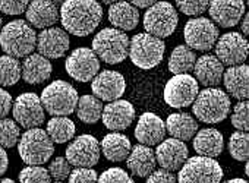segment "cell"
<instances>
[{
  "label": "cell",
  "instance_id": "2",
  "mask_svg": "<svg viewBox=\"0 0 249 183\" xmlns=\"http://www.w3.org/2000/svg\"><path fill=\"white\" fill-rule=\"evenodd\" d=\"M0 46L8 56L27 57L37 47V33L25 21H11L0 31Z\"/></svg>",
  "mask_w": 249,
  "mask_h": 183
},
{
  "label": "cell",
  "instance_id": "24",
  "mask_svg": "<svg viewBox=\"0 0 249 183\" xmlns=\"http://www.w3.org/2000/svg\"><path fill=\"white\" fill-rule=\"evenodd\" d=\"M223 84L230 97L243 101L249 98V66L236 65L224 71Z\"/></svg>",
  "mask_w": 249,
  "mask_h": 183
},
{
  "label": "cell",
  "instance_id": "40",
  "mask_svg": "<svg viewBox=\"0 0 249 183\" xmlns=\"http://www.w3.org/2000/svg\"><path fill=\"white\" fill-rule=\"evenodd\" d=\"M71 171V163L66 160V157H56L49 165V173L56 182H63L69 179Z\"/></svg>",
  "mask_w": 249,
  "mask_h": 183
},
{
  "label": "cell",
  "instance_id": "34",
  "mask_svg": "<svg viewBox=\"0 0 249 183\" xmlns=\"http://www.w3.org/2000/svg\"><path fill=\"white\" fill-rule=\"evenodd\" d=\"M22 78V65L17 57L2 56L0 57V85L12 87Z\"/></svg>",
  "mask_w": 249,
  "mask_h": 183
},
{
  "label": "cell",
  "instance_id": "11",
  "mask_svg": "<svg viewBox=\"0 0 249 183\" xmlns=\"http://www.w3.org/2000/svg\"><path fill=\"white\" fill-rule=\"evenodd\" d=\"M199 92L198 81L189 73L175 75L164 87V101L173 109H183L194 104Z\"/></svg>",
  "mask_w": 249,
  "mask_h": 183
},
{
  "label": "cell",
  "instance_id": "33",
  "mask_svg": "<svg viewBox=\"0 0 249 183\" xmlns=\"http://www.w3.org/2000/svg\"><path fill=\"white\" fill-rule=\"evenodd\" d=\"M49 136L56 144H66L75 136V123L66 116H54L47 123Z\"/></svg>",
  "mask_w": 249,
  "mask_h": 183
},
{
  "label": "cell",
  "instance_id": "17",
  "mask_svg": "<svg viewBox=\"0 0 249 183\" xmlns=\"http://www.w3.org/2000/svg\"><path fill=\"white\" fill-rule=\"evenodd\" d=\"M156 158L157 164H160L161 168L169 171H178L189 158V149L186 144L180 139H164L159 144L156 149Z\"/></svg>",
  "mask_w": 249,
  "mask_h": 183
},
{
  "label": "cell",
  "instance_id": "36",
  "mask_svg": "<svg viewBox=\"0 0 249 183\" xmlns=\"http://www.w3.org/2000/svg\"><path fill=\"white\" fill-rule=\"evenodd\" d=\"M19 142V126L15 120L0 119V146L12 148Z\"/></svg>",
  "mask_w": 249,
  "mask_h": 183
},
{
  "label": "cell",
  "instance_id": "1",
  "mask_svg": "<svg viewBox=\"0 0 249 183\" xmlns=\"http://www.w3.org/2000/svg\"><path fill=\"white\" fill-rule=\"evenodd\" d=\"M103 19V8L97 0H66L60 6V22L66 33L76 37L92 34Z\"/></svg>",
  "mask_w": 249,
  "mask_h": 183
},
{
  "label": "cell",
  "instance_id": "52",
  "mask_svg": "<svg viewBox=\"0 0 249 183\" xmlns=\"http://www.w3.org/2000/svg\"><path fill=\"white\" fill-rule=\"evenodd\" d=\"M245 174H246L248 179H249V160L246 161V165H245Z\"/></svg>",
  "mask_w": 249,
  "mask_h": 183
},
{
  "label": "cell",
  "instance_id": "55",
  "mask_svg": "<svg viewBox=\"0 0 249 183\" xmlns=\"http://www.w3.org/2000/svg\"><path fill=\"white\" fill-rule=\"evenodd\" d=\"M243 2H245V3H246L248 6H249V0H243Z\"/></svg>",
  "mask_w": 249,
  "mask_h": 183
},
{
  "label": "cell",
  "instance_id": "31",
  "mask_svg": "<svg viewBox=\"0 0 249 183\" xmlns=\"http://www.w3.org/2000/svg\"><path fill=\"white\" fill-rule=\"evenodd\" d=\"M196 59H198V56L195 55V52L191 47H188L186 44L185 46L180 44V46L175 47L173 52L170 53L167 68L175 75L189 73L191 71H194Z\"/></svg>",
  "mask_w": 249,
  "mask_h": 183
},
{
  "label": "cell",
  "instance_id": "43",
  "mask_svg": "<svg viewBox=\"0 0 249 183\" xmlns=\"http://www.w3.org/2000/svg\"><path fill=\"white\" fill-rule=\"evenodd\" d=\"M28 5L30 0H0V11L6 15H21Z\"/></svg>",
  "mask_w": 249,
  "mask_h": 183
},
{
  "label": "cell",
  "instance_id": "51",
  "mask_svg": "<svg viewBox=\"0 0 249 183\" xmlns=\"http://www.w3.org/2000/svg\"><path fill=\"white\" fill-rule=\"evenodd\" d=\"M52 2H53V3H56L57 6H62V5L66 2V0H52Z\"/></svg>",
  "mask_w": 249,
  "mask_h": 183
},
{
  "label": "cell",
  "instance_id": "48",
  "mask_svg": "<svg viewBox=\"0 0 249 183\" xmlns=\"http://www.w3.org/2000/svg\"><path fill=\"white\" fill-rule=\"evenodd\" d=\"M240 28H242V33H243L246 37H249V12L243 17L242 24H240Z\"/></svg>",
  "mask_w": 249,
  "mask_h": 183
},
{
  "label": "cell",
  "instance_id": "49",
  "mask_svg": "<svg viewBox=\"0 0 249 183\" xmlns=\"http://www.w3.org/2000/svg\"><path fill=\"white\" fill-rule=\"evenodd\" d=\"M226 183H249V182L245 179H231V180H227Z\"/></svg>",
  "mask_w": 249,
  "mask_h": 183
},
{
  "label": "cell",
  "instance_id": "47",
  "mask_svg": "<svg viewBox=\"0 0 249 183\" xmlns=\"http://www.w3.org/2000/svg\"><path fill=\"white\" fill-rule=\"evenodd\" d=\"M131 5H134L138 9H148L150 6H153L154 3H157L159 0H126Z\"/></svg>",
  "mask_w": 249,
  "mask_h": 183
},
{
  "label": "cell",
  "instance_id": "44",
  "mask_svg": "<svg viewBox=\"0 0 249 183\" xmlns=\"http://www.w3.org/2000/svg\"><path fill=\"white\" fill-rule=\"evenodd\" d=\"M147 183H178V177L173 174V171L160 168V170H154L147 177Z\"/></svg>",
  "mask_w": 249,
  "mask_h": 183
},
{
  "label": "cell",
  "instance_id": "41",
  "mask_svg": "<svg viewBox=\"0 0 249 183\" xmlns=\"http://www.w3.org/2000/svg\"><path fill=\"white\" fill-rule=\"evenodd\" d=\"M98 183H135L134 179L120 167H111L101 173Z\"/></svg>",
  "mask_w": 249,
  "mask_h": 183
},
{
  "label": "cell",
  "instance_id": "26",
  "mask_svg": "<svg viewBox=\"0 0 249 183\" xmlns=\"http://www.w3.org/2000/svg\"><path fill=\"white\" fill-rule=\"evenodd\" d=\"M108 21L111 22L113 28L120 31H132L140 22V11L126 0H119L110 5Z\"/></svg>",
  "mask_w": 249,
  "mask_h": 183
},
{
  "label": "cell",
  "instance_id": "15",
  "mask_svg": "<svg viewBox=\"0 0 249 183\" xmlns=\"http://www.w3.org/2000/svg\"><path fill=\"white\" fill-rule=\"evenodd\" d=\"M101 154V146L92 135H79L66 148V160L75 167H94Z\"/></svg>",
  "mask_w": 249,
  "mask_h": 183
},
{
  "label": "cell",
  "instance_id": "29",
  "mask_svg": "<svg viewBox=\"0 0 249 183\" xmlns=\"http://www.w3.org/2000/svg\"><path fill=\"white\" fill-rule=\"evenodd\" d=\"M100 146H101V152L104 154V157L113 163L124 161L132 149L129 138L123 133H119V132H111V133L106 135L101 139Z\"/></svg>",
  "mask_w": 249,
  "mask_h": 183
},
{
  "label": "cell",
  "instance_id": "12",
  "mask_svg": "<svg viewBox=\"0 0 249 183\" xmlns=\"http://www.w3.org/2000/svg\"><path fill=\"white\" fill-rule=\"evenodd\" d=\"M65 69L72 79L78 82H89L100 71V59L92 49L79 47L68 56Z\"/></svg>",
  "mask_w": 249,
  "mask_h": 183
},
{
  "label": "cell",
  "instance_id": "30",
  "mask_svg": "<svg viewBox=\"0 0 249 183\" xmlns=\"http://www.w3.org/2000/svg\"><path fill=\"white\" fill-rule=\"evenodd\" d=\"M198 122L189 113H172L166 120V130L172 138L189 141L198 132Z\"/></svg>",
  "mask_w": 249,
  "mask_h": 183
},
{
  "label": "cell",
  "instance_id": "23",
  "mask_svg": "<svg viewBox=\"0 0 249 183\" xmlns=\"http://www.w3.org/2000/svg\"><path fill=\"white\" fill-rule=\"evenodd\" d=\"M196 81L205 88L217 87L223 82L224 65L213 55L199 56L194 66Z\"/></svg>",
  "mask_w": 249,
  "mask_h": 183
},
{
  "label": "cell",
  "instance_id": "5",
  "mask_svg": "<svg viewBox=\"0 0 249 183\" xmlns=\"http://www.w3.org/2000/svg\"><path fill=\"white\" fill-rule=\"evenodd\" d=\"M166 52V44L161 38L148 33L135 34L129 44V59L132 63L144 71L153 69L161 63Z\"/></svg>",
  "mask_w": 249,
  "mask_h": 183
},
{
  "label": "cell",
  "instance_id": "32",
  "mask_svg": "<svg viewBox=\"0 0 249 183\" xmlns=\"http://www.w3.org/2000/svg\"><path fill=\"white\" fill-rule=\"evenodd\" d=\"M103 104L101 100L97 98L95 95H82L78 100V106H76V114L78 119L87 125H94L101 119L103 114Z\"/></svg>",
  "mask_w": 249,
  "mask_h": 183
},
{
  "label": "cell",
  "instance_id": "21",
  "mask_svg": "<svg viewBox=\"0 0 249 183\" xmlns=\"http://www.w3.org/2000/svg\"><path fill=\"white\" fill-rule=\"evenodd\" d=\"M166 132V123L161 120V117L148 111L140 116L135 128V138L140 144L153 146L164 141Z\"/></svg>",
  "mask_w": 249,
  "mask_h": 183
},
{
  "label": "cell",
  "instance_id": "35",
  "mask_svg": "<svg viewBox=\"0 0 249 183\" xmlns=\"http://www.w3.org/2000/svg\"><path fill=\"white\" fill-rule=\"evenodd\" d=\"M229 154L236 161H248L249 160V133L243 130H237L230 135L227 144Z\"/></svg>",
  "mask_w": 249,
  "mask_h": 183
},
{
  "label": "cell",
  "instance_id": "13",
  "mask_svg": "<svg viewBox=\"0 0 249 183\" xmlns=\"http://www.w3.org/2000/svg\"><path fill=\"white\" fill-rule=\"evenodd\" d=\"M215 57L224 66L242 65L249 56V43L239 33H226L215 43Z\"/></svg>",
  "mask_w": 249,
  "mask_h": 183
},
{
  "label": "cell",
  "instance_id": "4",
  "mask_svg": "<svg viewBox=\"0 0 249 183\" xmlns=\"http://www.w3.org/2000/svg\"><path fill=\"white\" fill-rule=\"evenodd\" d=\"M129 44L131 40L124 31L117 28H103L92 40V50L104 63L117 65L129 57Z\"/></svg>",
  "mask_w": 249,
  "mask_h": 183
},
{
  "label": "cell",
  "instance_id": "50",
  "mask_svg": "<svg viewBox=\"0 0 249 183\" xmlns=\"http://www.w3.org/2000/svg\"><path fill=\"white\" fill-rule=\"evenodd\" d=\"M100 2L104 3V5H113V3L119 2V0H100Z\"/></svg>",
  "mask_w": 249,
  "mask_h": 183
},
{
  "label": "cell",
  "instance_id": "3",
  "mask_svg": "<svg viewBox=\"0 0 249 183\" xmlns=\"http://www.w3.org/2000/svg\"><path fill=\"white\" fill-rule=\"evenodd\" d=\"M192 111L204 123H220L230 113V97L220 88H205L198 92L192 104Z\"/></svg>",
  "mask_w": 249,
  "mask_h": 183
},
{
  "label": "cell",
  "instance_id": "56",
  "mask_svg": "<svg viewBox=\"0 0 249 183\" xmlns=\"http://www.w3.org/2000/svg\"><path fill=\"white\" fill-rule=\"evenodd\" d=\"M54 183H65V182H54Z\"/></svg>",
  "mask_w": 249,
  "mask_h": 183
},
{
  "label": "cell",
  "instance_id": "45",
  "mask_svg": "<svg viewBox=\"0 0 249 183\" xmlns=\"http://www.w3.org/2000/svg\"><path fill=\"white\" fill-rule=\"evenodd\" d=\"M12 107H14L12 95L6 90L0 88V119H5L12 110Z\"/></svg>",
  "mask_w": 249,
  "mask_h": 183
},
{
  "label": "cell",
  "instance_id": "14",
  "mask_svg": "<svg viewBox=\"0 0 249 183\" xmlns=\"http://www.w3.org/2000/svg\"><path fill=\"white\" fill-rule=\"evenodd\" d=\"M12 113L15 122H18L22 128H38L43 125L46 119V110L43 107L41 98L34 92H25L18 95L14 103Z\"/></svg>",
  "mask_w": 249,
  "mask_h": 183
},
{
  "label": "cell",
  "instance_id": "8",
  "mask_svg": "<svg viewBox=\"0 0 249 183\" xmlns=\"http://www.w3.org/2000/svg\"><path fill=\"white\" fill-rule=\"evenodd\" d=\"M223 168L214 158L196 155L188 158L178 174V183H220Z\"/></svg>",
  "mask_w": 249,
  "mask_h": 183
},
{
  "label": "cell",
  "instance_id": "46",
  "mask_svg": "<svg viewBox=\"0 0 249 183\" xmlns=\"http://www.w3.org/2000/svg\"><path fill=\"white\" fill-rule=\"evenodd\" d=\"M8 167H9V157H8V152L5 151V148L0 146V176L6 173Z\"/></svg>",
  "mask_w": 249,
  "mask_h": 183
},
{
  "label": "cell",
  "instance_id": "20",
  "mask_svg": "<svg viewBox=\"0 0 249 183\" xmlns=\"http://www.w3.org/2000/svg\"><path fill=\"white\" fill-rule=\"evenodd\" d=\"M208 14L214 24L221 28H230L240 22L245 14L243 0H211Z\"/></svg>",
  "mask_w": 249,
  "mask_h": 183
},
{
  "label": "cell",
  "instance_id": "16",
  "mask_svg": "<svg viewBox=\"0 0 249 183\" xmlns=\"http://www.w3.org/2000/svg\"><path fill=\"white\" fill-rule=\"evenodd\" d=\"M91 90L97 98L101 101L119 100L126 90V81L120 72L116 71H101L91 82Z\"/></svg>",
  "mask_w": 249,
  "mask_h": 183
},
{
  "label": "cell",
  "instance_id": "18",
  "mask_svg": "<svg viewBox=\"0 0 249 183\" xmlns=\"http://www.w3.org/2000/svg\"><path fill=\"white\" fill-rule=\"evenodd\" d=\"M101 120L104 126L113 132L126 130L135 120V109L126 100L119 98V100L110 101L103 109Z\"/></svg>",
  "mask_w": 249,
  "mask_h": 183
},
{
  "label": "cell",
  "instance_id": "10",
  "mask_svg": "<svg viewBox=\"0 0 249 183\" xmlns=\"http://www.w3.org/2000/svg\"><path fill=\"white\" fill-rule=\"evenodd\" d=\"M218 28L217 25L204 17H198L189 19L183 30L185 43L192 50L208 52L211 50L218 40Z\"/></svg>",
  "mask_w": 249,
  "mask_h": 183
},
{
  "label": "cell",
  "instance_id": "37",
  "mask_svg": "<svg viewBox=\"0 0 249 183\" xmlns=\"http://www.w3.org/2000/svg\"><path fill=\"white\" fill-rule=\"evenodd\" d=\"M19 183H52V176L43 165H27L19 173Z\"/></svg>",
  "mask_w": 249,
  "mask_h": 183
},
{
  "label": "cell",
  "instance_id": "42",
  "mask_svg": "<svg viewBox=\"0 0 249 183\" xmlns=\"http://www.w3.org/2000/svg\"><path fill=\"white\" fill-rule=\"evenodd\" d=\"M69 183H98V174L88 167H76L69 174Z\"/></svg>",
  "mask_w": 249,
  "mask_h": 183
},
{
  "label": "cell",
  "instance_id": "39",
  "mask_svg": "<svg viewBox=\"0 0 249 183\" xmlns=\"http://www.w3.org/2000/svg\"><path fill=\"white\" fill-rule=\"evenodd\" d=\"M210 2L211 0H176V6L185 15L198 17L208 9Z\"/></svg>",
  "mask_w": 249,
  "mask_h": 183
},
{
  "label": "cell",
  "instance_id": "54",
  "mask_svg": "<svg viewBox=\"0 0 249 183\" xmlns=\"http://www.w3.org/2000/svg\"><path fill=\"white\" fill-rule=\"evenodd\" d=\"M2 25H3V19H2V15H0V30H2V28H3Z\"/></svg>",
  "mask_w": 249,
  "mask_h": 183
},
{
  "label": "cell",
  "instance_id": "27",
  "mask_svg": "<svg viewBox=\"0 0 249 183\" xmlns=\"http://www.w3.org/2000/svg\"><path fill=\"white\" fill-rule=\"evenodd\" d=\"M52 63L40 53H33L25 57L22 63V79L27 84L38 85L52 76Z\"/></svg>",
  "mask_w": 249,
  "mask_h": 183
},
{
  "label": "cell",
  "instance_id": "7",
  "mask_svg": "<svg viewBox=\"0 0 249 183\" xmlns=\"http://www.w3.org/2000/svg\"><path fill=\"white\" fill-rule=\"evenodd\" d=\"M18 151L25 164L43 165L52 158L54 152V144L46 130L33 128L21 136Z\"/></svg>",
  "mask_w": 249,
  "mask_h": 183
},
{
  "label": "cell",
  "instance_id": "9",
  "mask_svg": "<svg viewBox=\"0 0 249 183\" xmlns=\"http://www.w3.org/2000/svg\"><path fill=\"white\" fill-rule=\"evenodd\" d=\"M142 22L148 34L163 40L166 37H170L176 31L179 17L172 3L157 2L147 9Z\"/></svg>",
  "mask_w": 249,
  "mask_h": 183
},
{
  "label": "cell",
  "instance_id": "38",
  "mask_svg": "<svg viewBox=\"0 0 249 183\" xmlns=\"http://www.w3.org/2000/svg\"><path fill=\"white\" fill-rule=\"evenodd\" d=\"M230 120L233 128H236L237 130L249 132V100L239 101L233 107Z\"/></svg>",
  "mask_w": 249,
  "mask_h": 183
},
{
  "label": "cell",
  "instance_id": "6",
  "mask_svg": "<svg viewBox=\"0 0 249 183\" xmlns=\"http://www.w3.org/2000/svg\"><path fill=\"white\" fill-rule=\"evenodd\" d=\"M41 103L44 110L54 116H69L76 110L78 92L66 81L57 79L49 84L41 94Z\"/></svg>",
  "mask_w": 249,
  "mask_h": 183
},
{
  "label": "cell",
  "instance_id": "25",
  "mask_svg": "<svg viewBox=\"0 0 249 183\" xmlns=\"http://www.w3.org/2000/svg\"><path fill=\"white\" fill-rule=\"evenodd\" d=\"M157 165L156 151H153L147 145H135L128 158H126V167L128 170L138 177H148Z\"/></svg>",
  "mask_w": 249,
  "mask_h": 183
},
{
  "label": "cell",
  "instance_id": "22",
  "mask_svg": "<svg viewBox=\"0 0 249 183\" xmlns=\"http://www.w3.org/2000/svg\"><path fill=\"white\" fill-rule=\"evenodd\" d=\"M27 21L36 28L54 27L60 19V8L52 0H31L27 11Z\"/></svg>",
  "mask_w": 249,
  "mask_h": 183
},
{
  "label": "cell",
  "instance_id": "53",
  "mask_svg": "<svg viewBox=\"0 0 249 183\" xmlns=\"http://www.w3.org/2000/svg\"><path fill=\"white\" fill-rule=\"evenodd\" d=\"M0 183H15L12 179H0Z\"/></svg>",
  "mask_w": 249,
  "mask_h": 183
},
{
  "label": "cell",
  "instance_id": "28",
  "mask_svg": "<svg viewBox=\"0 0 249 183\" xmlns=\"http://www.w3.org/2000/svg\"><path fill=\"white\" fill-rule=\"evenodd\" d=\"M224 139L221 132L214 128H205L194 136V149L198 155L215 158L223 152Z\"/></svg>",
  "mask_w": 249,
  "mask_h": 183
},
{
  "label": "cell",
  "instance_id": "19",
  "mask_svg": "<svg viewBox=\"0 0 249 183\" xmlns=\"http://www.w3.org/2000/svg\"><path fill=\"white\" fill-rule=\"evenodd\" d=\"M69 36L65 30L57 27H50L41 30L37 36V50L41 56L47 59H59L65 56L69 50Z\"/></svg>",
  "mask_w": 249,
  "mask_h": 183
}]
</instances>
